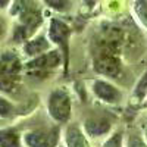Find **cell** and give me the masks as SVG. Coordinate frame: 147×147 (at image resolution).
Segmentation results:
<instances>
[{
  "label": "cell",
  "mask_w": 147,
  "mask_h": 147,
  "mask_svg": "<svg viewBox=\"0 0 147 147\" xmlns=\"http://www.w3.org/2000/svg\"><path fill=\"white\" fill-rule=\"evenodd\" d=\"M47 109L50 116L57 121V122H66L71 116L72 112V106H71V97L69 94L62 90L57 88L50 93L49 96V102H47Z\"/></svg>",
  "instance_id": "1"
},
{
  "label": "cell",
  "mask_w": 147,
  "mask_h": 147,
  "mask_svg": "<svg viewBox=\"0 0 147 147\" xmlns=\"http://www.w3.org/2000/svg\"><path fill=\"white\" fill-rule=\"evenodd\" d=\"M59 140L57 128L34 129L24 136V141L28 147H56Z\"/></svg>",
  "instance_id": "2"
},
{
  "label": "cell",
  "mask_w": 147,
  "mask_h": 147,
  "mask_svg": "<svg viewBox=\"0 0 147 147\" xmlns=\"http://www.w3.org/2000/svg\"><path fill=\"white\" fill-rule=\"evenodd\" d=\"M69 35L71 30L65 22L52 19L50 27H49V37L50 40L57 44L59 47H62V52L65 55V66H68V43H69Z\"/></svg>",
  "instance_id": "3"
},
{
  "label": "cell",
  "mask_w": 147,
  "mask_h": 147,
  "mask_svg": "<svg viewBox=\"0 0 147 147\" xmlns=\"http://www.w3.org/2000/svg\"><path fill=\"white\" fill-rule=\"evenodd\" d=\"M60 60H62V56H60L59 52L56 50H49L40 56H37L34 59H31L27 63V69L32 71V72H47L50 69H55L56 66L60 65Z\"/></svg>",
  "instance_id": "4"
},
{
  "label": "cell",
  "mask_w": 147,
  "mask_h": 147,
  "mask_svg": "<svg viewBox=\"0 0 147 147\" xmlns=\"http://www.w3.org/2000/svg\"><path fill=\"white\" fill-rule=\"evenodd\" d=\"M94 69H96V72L102 74V75L115 78L121 72V62L116 57V55L100 53L94 60Z\"/></svg>",
  "instance_id": "5"
},
{
  "label": "cell",
  "mask_w": 147,
  "mask_h": 147,
  "mask_svg": "<svg viewBox=\"0 0 147 147\" xmlns=\"http://www.w3.org/2000/svg\"><path fill=\"white\" fill-rule=\"evenodd\" d=\"M93 91L100 100H103L106 103H118L122 97L121 91L115 85L109 84L106 81H102V80H97L93 84Z\"/></svg>",
  "instance_id": "6"
},
{
  "label": "cell",
  "mask_w": 147,
  "mask_h": 147,
  "mask_svg": "<svg viewBox=\"0 0 147 147\" xmlns=\"http://www.w3.org/2000/svg\"><path fill=\"white\" fill-rule=\"evenodd\" d=\"M50 49V43L47 41L46 37L43 35H38V37H34L31 40H27L25 44H24V52L28 56H32V57H37L46 52H49Z\"/></svg>",
  "instance_id": "7"
},
{
  "label": "cell",
  "mask_w": 147,
  "mask_h": 147,
  "mask_svg": "<svg viewBox=\"0 0 147 147\" xmlns=\"http://www.w3.org/2000/svg\"><path fill=\"white\" fill-rule=\"evenodd\" d=\"M84 128H85V132L88 136H93V137L105 136L110 129V122L106 118H100V116L99 118H90L85 121Z\"/></svg>",
  "instance_id": "8"
},
{
  "label": "cell",
  "mask_w": 147,
  "mask_h": 147,
  "mask_svg": "<svg viewBox=\"0 0 147 147\" xmlns=\"http://www.w3.org/2000/svg\"><path fill=\"white\" fill-rule=\"evenodd\" d=\"M66 144L68 147H90L84 132L75 125H71L66 129Z\"/></svg>",
  "instance_id": "9"
},
{
  "label": "cell",
  "mask_w": 147,
  "mask_h": 147,
  "mask_svg": "<svg viewBox=\"0 0 147 147\" xmlns=\"http://www.w3.org/2000/svg\"><path fill=\"white\" fill-rule=\"evenodd\" d=\"M0 147H21V137L16 129H0Z\"/></svg>",
  "instance_id": "10"
},
{
  "label": "cell",
  "mask_w": 147,
  "mask_h": 147,
  "mask_svg": "<svg viewBox=\"0 0 147 147\" xmlns=\"http://www.w3.org/2000/svg\"><path fill=\"white\" fill-rule=\"evenodd\" d=\"M32 6H35L34 0H13L12 2V7H10V15L18 16L24 10H27Z\"/></svg>",
  "instance_id": "11"
},
{
  "label": "cell",
  "mask_w": 147,
  "mask_h": 147,
  "mask_svg": "<svg viewBox=\"0 0 147 147\" xmlns=\"http://www.w3.org/2000/svg\"><path fill=\"white\" fill-rule=\"evenodd\" d=\"M134 9H136V13L138 15L140 21L147 27V0H136Z\"/></svg>",
  "instance_id": "12"
},
{
  "label": "cell",
  "mask_w": 147,
  "mask_h": 147,
  "mask_svg": "<svg viewBox=\"0 0 147 147\" xmlns=\"http://www.w3.org/2000/svg\"><path fill=\"white\" fill-rule=\"evenodd\" d=\"M44 3L50 9L57 10V12H66L71 7L69 0H44Z\"/></svg>",
  "instance_id": "13"
},
{
  "label": "cell",
  "mask_w": 147,
  "mask_h": 147,
  "mask_svg": "<svg viewBox=\"0 0 147 147\" xmlns=\"http://www.w3.org/2000/svg\"><path fill=\"white\" fill-rule=\"evenodd\" d=\"M15 112L13 105H12L7 99H5L3 96H0V118H9Z\"/></svg>",
  "instance_id": "14"
},
{
  "label": "cell",
  "mask_w": 147,
  "mask_h": 147,
  "mask_svg": "<svg viewBox=\"0 0 147 147\" xmlns=\"http://www.w3.org/2000/svg\"><path fill=\"white\" fill-rule=\"evenodd\" d=\"M103 147H122V134L121 132L113 134V136L103 144Z\"/></svg>",
  "instance_id": "15"
},
{
  "label": "cell",
  "mask_w": 147,
  "mask_h": 147,
  "mask_svg": "<svg viewBox=\"0 0 147 147\" xmlns=\"http://www.w3.org/2000/svg\"><path fill=\"white\" fill-rule=\"evenodd\" d=\"M128 147H147V146L138 136H131L128 140Z\"/></svg>",
  "instance_id": "16"
},
{
  "label": "cell",
  "mask_w": 147,
  "mask_h": 147,
  "mask_svg": "<svg viewBox=\"0 0 147 147\" xmlns=\"http://www.w3.org/2000/svg\"><path fill=\"white\" fill-rule=\"evenodd\" d=\"M10 2H13V0H0V9H5L10 5Z\"/></svg>",
  "instance_id": "17"
},
{
  "label": "cell",
  "mask_w": 147,
  "mask_h": 147,
  "mask_svg": "<svg viewBox=\"0 0 147 147\" xmlns=\"http://www.w3.org/2000/svg\"><path fill=\"white\" fill-rule=\"evenodd\" d=\"M96 2H97V0H84V3H85V5H87L88 7H93Z\"/></svg>",
  "instance_id": "18"
},
{
  "label": "cell",
  "mask_w": 147,
  "mask_h": 147,
  "mask_svg": "<svg viewBox=\"0 0 147 147\" xmlns=\"http://www.w3.org/2000/svg\"><path fill=\"white\" fill-rule=\"evenodd\" d=\"M3 31H5V27H3V22H2V19H0V37L3 35Z\"/></svg>",
  "instance_id": "19"
},
{
  "label": "cell",
  "mask_w": 147,
  "mask_h": 147,
  "mask_svg": "<svg viewBox=\"0 0 147 147\" xmlns=\"http://www.w3.org/2000/svg\"><path fill=\"white\" fill-rule=\"evenodd\" d=\"M146 134H147V131H146Z\"/></svg>",
  "instance_id": "20"
}]
</instances>
